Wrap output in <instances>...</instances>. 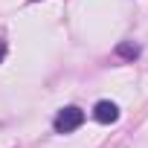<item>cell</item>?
Returning a JSON list of instances; mask_svg holds the SVG:
<instances>
[{
	"label": "cell",
	"instance_id": "6da1fadb",
	"mask_svg": "<svg viewBox=\"0 0 148 148\" xmlns=\"http://www.w3.org/2000/svg\"><path fill=\"white\" fill-rule=\"evenodd\" d=\"M82 125H84V110L76 108V105L58 110V116H55V122H52L55 134H70V131H76V128H82Z\"/></svg>",
	"mask_w": 148,
	"mask_h": 148
},
{
	"label": "cell",
	"instance_id": "3957f363",
	"mask_svg": "<svg viewBox=\"0 0 148 148\" xmlns=\"http://www.w3.org/2000/svg\"><path fill=\"white\" fill-rule=\"evenodd\" d=\"M116 55H119V58H136V55H139V47L131 44V41H125V44L116 47Z\"/></svg>",
	"mask_w": 148,
	"mask_h": 148
},
{
	"label": "cell",
	"instance_id": "277c9868",
	"mask_svg": "<svg viewBox=\"0 0 148 148\" xmlns=\"http://www.w3.org/2000/svg\"><path fill=\"white\" fill-rule=\"evenodd\" d=\"M3 58H6V41H0V64H3Z\"/></svg>",
	"mask_w": 148,
	"mask_h": 148
},
{
	"label": "cell",
	"instance_id": "7a4b0ae2",
	"mask_svg": "<svg viewBox=\"0 0 148 148\" xmlns=\"http://www.w3.org/2000/svg\"><path fill=\"white\" fill-rule=\"evenodd\" d=\"M93 119L99 122V125H110V122H116L119 119V108L113 105V102H96V108H93Z\"/></svg>",
	"mask_w": 148,
	"mask_h": 148
}]
</instances>
